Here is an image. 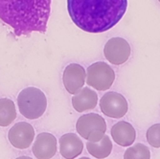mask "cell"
Wrapping results in <instances>:
<instances>
[{
	"label": "cell",
	"instance_id": "6da1fadb",
	"mask_svg": "<svg viewBox=\"0 0 160 159\" xmlns=\"http://www.w3.org/2000/svg\"><path fill=\"white\" fill-rule=\"evenodd\" d=\"M128 0H67L69 16L81 30L104 33L124 17Z\"/></svg>",
	"mask_w": 160,
	"mask_h": 159
},
{
	"label": "cell",
	"instance_id": "7a4b0ae2",
	"mask_svg": "<svg viewBox=\"0 0 160 159\" xmlns=\"http://www.w3.org/2000/svg\"><path fill=\"white\" fill-rule=\"evenodd\" d=\"M51 0H0V19L12 27L17 37L33 32L45 34Z\"/></svg>",
	"mask_w": 160,
	"mask_h": 159
},
{
	"label": "cell",
	"instance_id": "3957f363",
	"mask_svg": "<svg viewBox=\"0 0 160 159\" xmlns=\"http://www.w3.org/2000/svg\"><path fill=\"white\" fill-rule=\"evenodd\" d=\"M20 114L29 120L40 118L47 108V99L39 88L30 86L22 89L18 96Z\"/></svg>",
	"mask_w": 160,
	"mask_h": 159
},
{
	"label": "cell",
	"instance_id": "277c9868",
	"mask_svg": "<svg viewBox=\"0 0 160 159\" xmlns=\"http://www.w3.org/2000/svg\"><path fill=\"white\" fill-rule=\"evenodd\" d=\"M86 83L98 91L109 89L115 81L114 70L105 62H97L86 70Z\"/></svg>",
	"mask_w": 160,
	"mask_h": 159
},
{
	"label": "cell",
	"instance_id": "5b68a950",
	"mask_svg": "<svg viewBox=\"0 0 160 159\" xmlns=\"http://www.w3.org/2000/svg\"><path fill=\"white\" fill-rule=\"evenodd\" d=\"M100 108L106 116L113 119H120L127 114L128 104L122 94L110 91L101 98Z\"/></svg>",
	"mask_w": 160,
	"mask_h": 159
},
{
	"label": "cell",
	"instance_id": "8992f818",
	"mask_svg": "<svg viewBox=\"0 0 160 159\" xmlns=\"http://www.w3.org/2000/svg\"><path fill=\"white\" fill-rule=\"evenodd\" d=\"M132 47L123 37H112L106 43L104 55L107 61L114 65H122L129 59Z\"/></svg>",
	"mask_w": 160,
	"mask_h": 159
},
{
	"label": "cell",
	"instance_id": "52a82bcc",
	"mask_svg": "<svg viewBox=\"0 0 160 159\" xmlns=\"http://www.w3.org/2000/svg\"><path fill=\"white\" fill-rule=\"evenodd\" d=\"M35 138V129L31 124L19 122L11 127L8 132V139L11 145L18 150L28 149Z\"/></svg>",
	"mask_w": 160,
	"mask_h": 159
},
{
	"label": "cell",
	"instance_id": "ba28073f",
	"mask_svg": "<svg viewBox=\"0 0 160 159\" xmlns=\"http://www.w3.org/2000/svg\"><path fill=\"white\" fill-rule=\"evenodd\" d=\"M86 73L84 68L78 63L68 64L63 71L62 82L69 94H77L85 83Z\"/></svg>",
	"mask_w": 160,
	"mask_h": 159
},
{
	"label": "cell",
	"instance_id": "9c48e42d",
	"mask_svg": "<svg viewBox=\"0 0 160 159\" xmlns=\"http://www.w3.org/2000/svg\"><path fill=\"white\" fill-rule=\"evenodd\" d=\"M77 132L81 137L87 140L88 136L98 131L107 132V123L105 119L97 113L84 114L77 120L76 123Z\"/></svg>",
	"mask_w": 160,
	"mask_h": 159
},
{
	"label": "cell",
	"instance_id": "30bf717a",
	"mask_svg": "<svg viewBox=\"0 0 160 159\" xmlns=\"http://www.w3.org/2000/svg\"><path fill=\"white\" fill-rule=\"evenodd\" d=\"M58 151L57 138L49 132L39 133L33 145V153L38 159H51Z\"/></svg>",
	"mask_w": 160,
	"mask_h": 159
},
{
	"label": "cell",
	"instance_id": "8fae6325",
	"mask_svg": "<svg viewBox=\"0 0 160 159\" xmlns=\"http://www.w3.org/2000/svg\"><path fill=\"white\" fill-rule=\"evenodd\" d=\"M110 134L114 142L121 147H130L136 139V132L130 123L120 121L112 126Z\"/></svg>",
	"mask_w": 160,
	"mask_h": 159
},
{
	"label": "cell",
	"instance_id": "7c38bea8",
	"mask_svg": "<svg viewBox=\"0 0 160 159\" xmlns=\"http://www.w3.org/2000/svg\"><path fill=\"white\" fill-rule=\"evenodd\" d=\"M83 150L82 139L75 133H65L60 138V152L65 159L77 158Z\"/></svg>",
	"mask_w": 160,
	"mask_h": 159
},
{
	"label": "cell",
	"instance_id": "4fadbf2b",
	"mask_svg": "<svg viewBox=\"0 0 160 159\" xmlns=\"http://www.w3.org/2000/svg\"><path fill=\"white\" fill-rule=\"evenodd\" d=\"M98 104V95L89 87L82 88L72 98V106L77 112L93 109Z\"/></svg>",
	"mask_w": 160,
	"mask_h": 159
},
{
	"label": "cell",
	"instance_id": "5bb4252c",
	"mask_svg": "<svg viewBox=\"0 0 160 159\" xmlns=\"http://www.w3.org/2000/svg\"><path fill=\"white\" fill-rule=\"evenodd\" d=\"M85 145L89 154L97 159H105L112 152V143L108 135H105L103 139L97 143L87 142Z\"/></svg>",
	"mask_w": 160,
	"mask_h": 159
},
{
	"label": "cell",
	"instance_id": "9a60e30c",
	"mask_svg": "<svg viewBox=\"0 0 160 159\" xmlns=\"http://www.w3.org/2000/svg\"><path fill=\"white\" fill-rule=\"evenodd\" d=\"M16 105L11 99H0V127H8L17 118Z\"/></svg>",
	"mask_w": 160,
	"mask_h": 159
},
{
	"label": "cell",
	"instance_id": "2e32d148",
	"mask_svg": "<svg viewBox=\"0 0 160 159\" xmlns=\"http://www.w3.org/2000/svg\"><path fill=\"white\" fill-rule=\"evenodd\" d=\"M124 159H151V152L146 145L137 143L128 148L124 153Z\"/></svg>",
	"mask_w": 160,
	"mask_h": 159
},
{
	"label": "cell",
	"instance_id": "e0dca14e",
	"mask_svg": "<svg viewBox=\"0 0 160 159\" xmlns=\"http://www.w3.org/2000/svg\"><path fill=\"white\" fill-rule=\"evenodd\" d=\"M147 141L153 148H160V124H154L147 131Z\"/></svg>",
	"mask_w": 160,
	"mask_h": 159
},
{
	"label": "cell",
	"instance_id": "ac0fdd59",
	"mask_svg": "<svg viewBox=\"0 0 160 159\" xmlns=\"http://www.w3.org/2000/svg\"><path fill=\"white\" fill-rule=\"evenodd\" d=\"M106 135V132H101V131H98V132H95L93 133H91L88 138H87V142H90V143H97L99 141H101L103 139V137Z\"/></svg>",
	"mask_w": 160,
	"mask_h": 159
},
{
	"label": "cell",
	"instance_id": "d6986e66",
	"mask_svg": "<svg viewBox=\"0 0 160 159\" xmlns=\"http://www.w3.org/2000/svg\"><path fill=\"white\" fill-rule=\"evenodd\" d=\"M16 159H33V158L29 157V156H19V157H18Z\"/></svg>",
	"mask_w": 160,
	"mask_h": 159
},
{
	"label": "cell",
	"instance_id": "ffe728a7",
	"mask_svg": "<svg viewBox=\"0 0 160 159\" xmlns=\"http://www.w3.org/2000/svg\"><path fill=\"white\" fill-rule=\"evenodd\" d=\"M79 159H90V158H88V157H81Z\"/></svg>",
	"mask_w": 160,
	"mask_h": 159
},
{
	"label": "cell",
	"instance_id": "44dd1931",
	"mask_svg": "<svg viewBox=\"0 0 160 159\" xmlns=\"http://www.w3.org/2000/svg\"><path fill=\"white\" fill-rule=\"evenodd\" d=\"M158 1H159V2H160V0H158Z\"/></svg>",
	"mask_w": 160,
	"mask_h": 159
}]
</instances>
